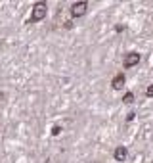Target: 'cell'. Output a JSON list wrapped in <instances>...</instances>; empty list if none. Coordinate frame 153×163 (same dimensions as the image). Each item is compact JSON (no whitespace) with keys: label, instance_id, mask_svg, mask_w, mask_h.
Instances as JSON below:
<instances>
[{"label":"cell","instance_id":"1","mask_svg":"<svg viewBox=\"0 0 153 163\" xmlns=\"http://www.w3.org/2000/svg\"><path fill=\"white\" fill-rule=\"evenodd\" d=\"M46 17V2L40 0L33 6V12H31V17H29V23H37V21H42Z\"/></svg>","mask_w":153,"mask_h":163},{"label":"cell","instance_id":"2","mask_svg":"<svg viewBox=\"0 0 153 163\" xmlns=\"http://www.w3.org/2000/svg\"><path fill=\"white\" fill-rule=\"evenodd\" d=\"M86 10H88V2H84V0H81V2H75L71 6V16L73 17H82L86 14Z\"/></svg>","mask_w":153,"mask_h":163},{"label":"cell","instance_id":"3","mask_svg":"<svg viewBox=\"0 0 153 163\" xmlns=\"http://www.w3.org/2000/svg\"><path fill=\"white\" fill-rule=\"evenodd\" d=\"M140 63V54L138 52H128L126 56H125V60H123V65L126 69H130V67H134V65H138Z\"/></svg>","mask_w":153,"mask_h":163},{"label":"cell","instance_id":"4","mask_svg":"<svg viewBox=\"0 0 153 163\" xmlns=\"http://www.w3.org/2000/svg\"><path fill=\"white\" fill-rule=\"evenodd\" d=\"M125 81H126L125 75H123V73H117L115 77H113V81H111V88H113V90H121L123 86H125Z\"/></svg>","mask_w":153,"mask_h":163},{"label":"cell","instance_id":"5","mask_svg":"<svg viewBox=\"0 0 153 163\" xmlns=\"http://www.w3.org/2000/svg\"><path fill=\"white\" fill-rule=\"evenodd\" d=\"M115 159L117 161H125L126 159V156H128V150L125 148V146H119V148H115Z\"/></svg>","mask_w":153,"mask_h":163},{"label":"cell","instance_id":"6","mask_svg":"<svg viewBox=\"0 0 153 163\" xmlns=\"http://www.w3.org/2000/svg\"><path fill=\"white\" fill-rule=\"evenodd\" d=\"M132 102H134V94L132 92H126L123 96V104H132Z\"/></svg>","mask_w":153,"mask_h":163},{"label":"cell","instance_id":"7","mask_svg":"<svg viewBox=\"0 0 153 163\" xmlns=\"http://www.w3.org/2000/svg\"><path fill=\"white\" fill-rule=\"evenodd\" d=\"M146 96L153 98V84H149V86H147V90H146Z\"/></svg>","mask_w":153,"mask_h":163},{"label":"cell","instance_id":"8","mask_svg":"<svg viewBox=\"0 0 153 163\" xmlns=\"http://www.w3.org/2000/svg\"><path fill=\"white\" fill-rule=\"evenodd\" d=\"M115 31H117V33H123V31H125V25H117Z\"/></svg>","mask_w":153,"mask_h":163},{"label":"cell","instance_id":"9","mask_svg":"<svg viewBox=\"0 0 153 163\" xmlns=\"http://www.w3.org/2000/svg\"><path fill=\"white\" fill-rule=\"evenodd\" d=\"M132 119H134V111H130V113L126 115V121H132Z\"/></svg>","mask_w":153,"mask_h":163}]
</instances>
